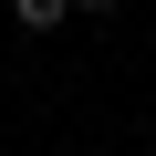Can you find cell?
Listing matches in <instances>:
<instances>
[{
  "label": "cell",
  "mask_w": 156,
  "mask_h": 156,
  "mask_svg": "<svg viewBox=\"0 0 156 156\" xmlns=\"http://www.w3.org/2000/svg\"><path fill=\"white\" fill-rule=\"evenodd\" d=\"M11 21H21V31H62V21H73V0H11Z\"/></svg>",
  "instance_id": "cell-1"
},
{
  "label": "cell",
  "mask_w": 156,
  "mask_h": 156,
  "mask_svg": "<svg viewBox=\"0 0 156 156\" xmlns=\"http://www.w3.org/2000/svg\"><path fill=\"white\" fill-rule=\"evenodd\" d=\"M73 11H83V21H115V11H125V0H73Z\"/></svg>",
  "instance_id": "cell-2"
}]
</instances>
